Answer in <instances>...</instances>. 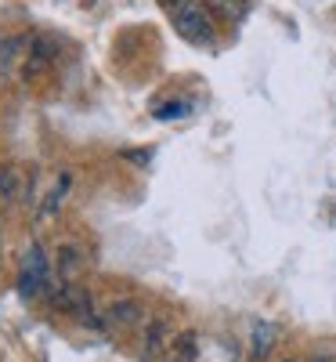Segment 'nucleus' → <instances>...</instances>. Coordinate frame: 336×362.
<instances>
[{"mask_svg": "<svg viewBox=\"0 0 336 362\" xmlns=\"http://www.w3.org/2000/svg\"><path fill=\"white\" fill-rule=\"evenodd\" d=\"M22 192V170L15 163H0V199L15 203Z\"/></svg>", "mask_w": 336, "mask_h": 362, "instance_id": "obj_12", "label": "nucleus"}, {"mask_svg": "<svg viewBox=\"0 0 336 362\" xmlns=\"http://www.w3.org/2000/svg\"><path fill=\"white\" fill-rule=\"evenodd\" d=\"M160 4H167V8H174V4H185V0H160Z\"/></svg>", "mask_w": 336, "mask_h": 362, "instance_id": "obj_16", "label": "nucleus"}, {"mask_svg": "<svg viewBox=\"0 0 336 362\" xmlns=\"http://www.w3.org/2000/svg\"><path fill=\"white\" fill-rule=\"evenodd\" d=\"M170 355H174V362H199V337H196V329H181V334H174Z\"/></svg>", "mask_w": 336, "mask_h": 362, "instance_id": "obj_11", "label": "nucleus"}, {"mask_svg": "<svg viewBox=\"0 0 336 362\" xmlns=\"http://www.w3.org/2000/svg\"><path fill=\"white\" fill-rule=\"evenodd\" d=\"M47 290H51V300H54V305L62 308V312H69L73 319H80V322H87V326L102 329L105 315L95 312V297H90L87 286H80V283H73V279H58V283H51Z\"/></svg>", "mask_w": 336, "mask_h": 362, "instance_id": "obj_1", "label": "nucleus"}, {"mask_svg": "<svg viewBox=\"0 0 336 362\" xmlns=\"http://www.w3.org/2000/svg\"><path fill=\"white\" fill-rule=\"evenodd\" d=\"M192 112V102L188 98H170L163 105H156V119H181V116H188Z\"/></svg>", "mask_w": 336, "mask_h": 362, "instance_id": "obj_13", "label": "nucleus"}, {"mask_svg": "<svg viewBox=\"0 0 336 362\" xmlns=\"http://www.w3.org/2000/svg\"><path fill=\"white\" fill-rule=\"evenodd\" d=\"M69 185H73V177L62 174V177H58L54 185L44 192V199H40V206H37V225H47L51 218H58V210H62V203H66V196H69Z\"/></svg>", "mask_w": 336, "mask_h": 362, "instance_id": "obj_8", "label": "nucleus"}, {"mask_svg": "<svg viewBox=\"0 0 336 362\" xmlns=\"http://www.w3.org/2000/svg\"><path fill=\"white\" fill-rule=\"evenodd\" d=\"M0 254H4V235H0Z\"/></svg>", "mask_w": 336, "mask_h": 362, "instance_id": "obj_17", "label": "nucleus"}, {"mask_svg": "<svg viewBox=\"0 0 336 362\" xmlns=\"http://www.w3.org/2000/svg\"><path fill=\"white\" fill-rule=\"evenodd\" d=\"M51 261L44 254L40 243H29L25 247V257H22V268H18V293L22 297H40L47 286H51Z\"/></svg>", "mask_w": 336, "mask_h": 362, "instance_id": "obj_3", "label": "nucleus"}, {"mask_svg": "<svg viewBox=\"0 0 336 362\" xmlns=\"http://www.w3.org/2000/svg\"><path fill=\"white\" fill-rule=\"evenodd\" d=\"M170 341H174L170 322H167L163 315H152V319L145 322V334H141V351H145V358H156Z\"/></svg>", "mask_w": 336, "mask_h": 362, "instance_id": "obj_6", "label": "nucleus"}, {"mask_svg": "<svg viewBox=\"0 0 336 362\" xmlns=\"http://www.w3.org/2000/svg\"><path fill=\"white\" fill-rule=\"evenodd\" d=\"M308 362H336V351H332V348H318Z\"/></svg>", "mask_w": 336, "mask_h": 362, "instance_id": "obj_15", "label": "nucleus"}, {"mask_svg": "<svg viewBox=\"0 0 336 362\" xmlns=\"http://www.w3.org/2000/svg\"><path fill=\"white\" fill-rule=\"evenodd\" d=\"M174 29L181 40H188L196 47H213V40H217V33H213V15L206 11V4H192V0L174 8Z\"/></svg>", "mask_w": 336, "mask_h": 362, "instance_id": "obj_2", "label": "nucleus"}, {"mask_svg": "<svg viewBox=\"0 0 336 362\" xmlns=\"http://www.w3.org/2000/svg\"><path fill=\"white\" fill-rule=\"evenodd\" d=\"M124 160H134V163H148V160H152V153H148V148H145V153H141V148H127V153H124Z\"/></svg>", "mask_w": 336, "mask_h": 362, "instance_id": "obj_14", "label": "nucleus"}, {"mask_svg": "<svg viewBox=\"0 0 336 362\" xmlns=\"http://www.w3.org/2000/svg\"><path fill=\"white\" fill-rule=\"evenodd\" d=\"M206 11L221 22H242L250 11V0H203Z\"/></svg>", "mask_w": 336, "mask_h": 362, "instance_id": "obj_9", "label": "nucleus"}, {"mask_svg": "<svg viewBox=\"0 0 336 362\" xmlns=\"http://www.w3.org/2000/svg\"><path fill=\"white\" fill-rule=\"evenodd\" d=\"M54 264H58V279H73L76 272L87 264V257H83V250H80L76 243H66V247H58Z\"/></svg>", "mask_w": 336, "mask_h": 362, "instance_id": "obj_10", "label": "nucleus"}, {"mask_svg": "<svg viewBox=\"0 0 336 362\" xmlns=\"http://www.w3.org/2000/svg\"><path fill=\"white\" fill-rule=\"evenodd\" d=\"M51 62H58V40L51 33H37L29 37V51H25V62H22V76H40Z\"/></svg>", "mask_w": 336, "mask_h": 362, "instance_id": "obj_4", "label": "nucleus"}, {"mask_svg": "<svg viewBox=\"0 0 336 362\" xmlns=\"http://www.w3.org/2000/svg\"><path fill=\"white\" fill-rule=\"evenodd\" d=\"M282 362H300V358H282Z\"/></svg>", "mask_w": 336, "mask_h": 362, "instance_id": "obj_18", "label": "nucleus"}, {"mask_svg": "<svg viewBox=\"0 0 336 362\" xmlns=\"http://www.w3.org/2000/svg\"><path fill=\"white\" fill-rule=\"evenodd\" d=\"M141 319H145V308H141L138 297H116V300H109V308H105V322L116 326V329H127V326H134Z\"/></svg>", "mask_w": 336, "mask_h": 362, "instance_id": "obj_5", "label": "nucleus"}, {"mask_svg": "<svg viewBox=\"0 0 336 362\" xmlns=\"http://www.w3.org/2000/svg\"><path fill=\"white\" fill-rule=\"evenodd\" d=\"M275 341H279V326L268 322V319H253V326H250V358L264 362L271 355Z\"/></svg>", "mask_w": 336, "mask_h": 362, "instance_id": "obj_7", "label": "nucleus"}]
</instances>
